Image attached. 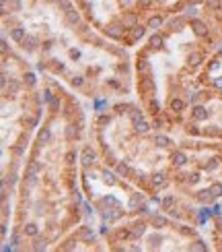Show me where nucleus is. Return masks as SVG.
<instances>
[{
	"instance_id": "f257e3e1",
	"label": "nucleus",
	"mask_w": 222,
	"mask_h": 252,
	"mask_svg": "<svg viewBox=\"0 0 222 252\" xmlns=\"http://www.w3.org/2000/svg\"><path fill=\"white\" fill-rule=\"evenodd\" d=\"M192 29H194V33L199 35V37H204V35L208 33L206 23H204V21H199V19H194V21H192Z\"/></svg>"
},
{
	"instance_id": "f03ea898",
	"label": "nucleus",
	"mask_w": 222,
	"mask_h": 252,
	"mask_svg": "<svg viewBox=\"0 0 222 252\" xmlns=\"http://www.w3.org/2000/svg\"><path fill=\"white\" fill-rule=\"evenodd\" d=\"M80 161H82V165H84V167H91V165L95 163V151L91 149V147H87V149L82 151Z\"/></svg>"
},
{
	"instance_id": "7ed1b4c3",
	"label": "nucleus",
	"mask_w": 222,
	"mask_h": 252,
	"mask_svg": "<svg viewBox=\"0 0 222 252\" xmlns=\"http://www.w3.org/2000/svg\"><path fill=\"white\" fill-rule=\"evenodd\" d=\"M142 203H144V196L142 194H134L130 198V203H128V209H130V211H140Z\"/></svg>"
},
{
	"instance_id": "20e7f679",
	"label": "nucleus",
	"mask_w": 222,
	"mask_h": 252,
	"mask_svg": "<svg viewBox=\"0 0 222 252\" xmlns=\"http://www.w3.org/2000/svg\"><path fill=\"white\" fill-rule=\"evenodd\" d=\"M107 35L109 37H122L123 35V25H120V23H111L109 27H107Z\"/></svg>"
},
{
	"instance_id": "39448f33",
	"label": "nucleus",
	"mask_w": 222,
	"mask_h": 252,
	"mask_svg": "<svg viewBox=\"0 0 222 252\" xmlns=\"http://www.w3.org/2000/svg\"><path fill=\"white\" fill-rule=\"evenodd\" d=\"M171 159H173V165L181 167V165H185V163H187V155H185L183 151H175V153L171 155Z\"/></svg>"
},
{
	"instance_id": "423d86ee",
	"label": "nucleus",
	"mask_w": 222,
	"mask_h": 252,
	"mask_svg": "<svg viewBox=\"0 0 222 252\" xmlns=\"http://www.w3.org/2000/svg\"><path fill=\"white\" fill-rule=\"evenodd\" d=\"M78 240H80V242H93V240H95V232H93L91 227H82L80 234H78Z\"/></svg>"
},
{
	"instance_id": "0eeeda50",
	"label": "nucleus",
	"mask_w": 222,
	"mask_h": 252,
	"mask_svg": "<svg viewBox=\"0 0 222 252\" xmlns=\"http://www.w3.org/2000/svg\"><path fill=\"white\" fill-rule=\"evenodd\" d=\"M66 23H68V25H76V23H80V15H78L74 8L66 10Z\"/></svg>"
},
{
	"instance_id": "6e6552de",
	"label": "nucleus",
	"mask_w": 222,
	"mask_h": 252,
	"mask_svg": "<svg viewBox=\"0 0 222 252\" xmlns=\"http://www.w3.org/2000/svg\"><path fill=\"white\" fill-rule=\"evenodd\" d=\"M154 89V81L150 79V77H144L142 81H140V91L142 93H150Z\"/></svg>"
},
{
	"instance_id": "1a4fd4ad",
	"label": "nucleus",
	"mask_w": 222,
	"mask_h": 252,
	"mask_svg": "<svg viewBox=\"0 0 222 252\" xmlns=\"http://www.w3.org/2000/svg\"><path fill=\"white\" fill-rule=\"evenodd\" d=\"M192 112H194V118H196V120H206V118H208V110H206L204 106H196Z\"/></svg>"
},
{
	"instance_id": "9d476101",
	"label": "nucleus",
	"mask_w": 222,
	"mask_h": 252,
	"mask_svg": "<svg viewBox=\"0 0 222 252\" xmlns=\"http://www.w3.org/2000/svg\"><path fill=\"white\" fill-rule=\"evenodd\" d=\"M10 37H13V41H23L25 39V29L23 27H15L13 31H10Z\"/></svg>"
},
{
	"instance_id": "9b49d317",
	"label": "nucleus",
	"mask_w": 222,
	"mask_h": 252,
	"mask_svg": "<svg viewBox=\"0 0 222 252\" xmlns=\"http://www.w3.org/2000/svg\"><path fill=\"white\" fill-rule=\"evenodd\" d=\"M39 170H41V165H39V161H29V167H27V176H37L39 174Z\"/></svg>"
},
{
	"instance_id": "f8f14e48",
	"label": "nucleus",
	"mask_w": 222,
	"mask_h": 252,
	"mask_svg": "<svg viewBox=\"0 0 222 252\" xmlns=\"http://www.w3.org/2000/svg\"><path fill=\"white\" fill-rule=\"evenodd\" d=\"M138 70L144 72V77L150 75V64H148V60H146V58H140V60H138Z\"/></svg>"
},
{
	"instance_id": "ddd939ff",
	"label": "nucleus",
	"mask_w": 222,
	"mask_h": 252,
	"mask_svg": "<svg viewBox=\"0 0 222 252\" xmlns=\"http://www.w3.org/2000/svg\"><path fill=\"white\" fill-rule=\"evenodd\" d=\"M144 232H146V225L144 223H134L132 238H140V236H144Z\"/></svg>"
},
{
	"instance_id": "4468645a",
	"label": "nucleus",
	"mask_w": 222,
	"mask_h": 252,
	"mask_svg": "<svg viewBox=\"0 0 222 252\" xmlns=\"http://www.w3.org/2000/svg\"><path fill=\"white\" fill-rule=\"evenodd\" d=\"M49 141H51V130L49 128H44V130L39 132V143L41 145H48Z\"/></svg>"
},
{
	"instance_id": "2eb2a0df",
	"label": "nucleus",
	"mask_w": 222,
	"mask_h": 252,
	"mask_svg": "<svg viewBox=\"0 0 222 252\" xmlns=\"http://www.w3.org/2000/svg\"><path fill=\"white\" fill-rule=\"evenodd\" d=\"M6 89H8V95H17L19 93V81L10 79V83H6Z\"/></svg>"
},
{
	"instance_id": "dca6fc26",
	"label": "nucleus",
	"mask_w": 222,
	"mask_h": 252,
	"mask_svg": "<svg viewBox=\"0 0 222 252\" xmlns=\"http://www.w3.org/2000/svg\"><path fill=\"white\" fill-rule=\"evenodd\" d=\"M23 44H25L27 50H35V48H37V37H35V35H29V37L23 39Z\"/></svg>"
},
{
	"instance_id": "f3484780",
	"label": "nucleus",
	"mask_w": 222,
	"mask_h": 252,
	"mask_svg": "<svg viewBox=\"0 0 222 252\" xmlns=\"http://www.w3.org/2000/svg\"><path fill=\"white\" fill-rule=\"evenodd\" d=\"M165 184H167V180H165V174H154V176H152V186L161 188V186H165Z\"/></svg>"
},
{
	"instance_id": "a211bd4d",
	"label": "nucleus",
	"mask_w": 222,
	"mask_h": 252,
	"mask_svg": "<svg viewBox=\"0 0 222 252\" xmlns=\"http://www.w3.org/2000/svg\"><path fill=\"white\" fill-rule=\"evenodd\" d=\"M134 128H136V132H148L150 130V126H148V122H144V120H140V122H134Z\"/></svg>"
},
{
	"instance_id": "6ab92c4d",
	"label": "nucleus",
	"mask_w": 222,
	"mask_h": 252,
	"mask_svg": "<svg viewBox=\"0 0 222 252\" xmlns=\"http://www.w3.org/2000/svg\"><path fill=\"white\" fill-rule=\"evenodd\" d=\"M212 198H216L212 194V190H202V192H199V201H202V203H212Z\"/></svg>"
},
{
	"instance_id": "aec40b11",
	"label": "nucleus",
	"mask_w": 222,
	"mask_h": 252,
	"mask_svg": "<svg viewBox=\"0 0 222 252\" xmlns=\"http://www.w3.org/2000/svg\"><path fill=\"white\" fill-rule=\"evenodd\" d=\"M23 232H25V236H37L39 229H37V225H35V223H27V225L23 227Z\"/></svg>"
},
{
	"instance_id": "412c9836",
	"label": "nucleus",
	"mask_w": 222,
	"mask_h": 252,
	"mask_svg": "<svg viewBox=\"0 0 222 252\" xmlns=\"http://www.w3.org/2000/svg\"><path fill=\"white\" fill-rule=\"evenodd\" d=\"M144 33H146V29H144V27H134V31H132V41H138Z\"/></svg>"
},
{
	"instance_id": "4be33fe9",
	"label": "nucleus",
	"mask_w": 222,
	"mask_h": 252,
	"mask_svg": "<svg viewBox=\"0 0 222 252\" xmlns=\"http://www.w3.org/2000/svg\"><path fill=\"white\" fill-rule=\"evenodd\" d=\"M154 143H156L158 147H169V145H171V141H169V139H167V136H165V134H156V139H154Z\"/></svg>"
},
{
	"instance_id": "5701e85b",
	"label": "nucleus",
	"mask_w": 222,
	"mask_h": 252,
	"mask_svg": "<svg viewBox=\"0 0 222 252\" xmlns=\"http://www.w3.org/2000/svg\"><path fill=\"white\" fill-rule=\"evenodd\" d=\"M78 136V132H76V126H66V139H70V141H74Z\"/></svg>"
},
{
	"instance_id": "b1692460",
	"label": "nucleus",
	"mask_w": 222,
	"mask_h": 252,
	"mask_svg": "<svg viewBox=\"0 0 222 252\" xmlns=\"http://www.w3.org/2000/svg\"><path fill=\"white\" fill-rule=\"evenodd\" d=\"M183 108H185L183 99H173V101H171V110H173V112H181Z\"/></svg>"
},
{
	"instance_id": "393cba45",
	"label": "nucleus",
	"mask_w": 222,
	"mask_h": 252,
	"mask_svg": "<svg viewBox=\"0 0 222 252\" xmlns=\"http://www.w3.org/2000/svg\"><path fill=\"white\" fill-rule=\"evenodd\" d=\"M150 48H154V50L156 48H163V37L161 35H152L150 37Z\"/></svg>"
},
{
	"instance_id": "a878e982",
	"label": "nucleus",
	"mask_w": 222,
	"mask_h": 252,
	"mask_svg": "<svg viewBox=\"0 0 222 252\" xmlns=\"http://www.w3.org/2000/svg\"><path fill=\"white\" fill-rule=\"evenodd\" d=\"M183 25H185V21H183V19H171V27H173L175 31H181Z\"/></svg>"
},
{
	"instance_id": "bb28decb",
	"label": "nucleus",
	"mask_w": 222,
	"mask_h": 252,
	"mask_svg": "<svg viewBox=\"0 0 222 252\" xmlns=\"http://www.w3.org/2000/svg\"><path fill=\"white\" fill-rule=\"evenodd\" d=\"M210 190H212V194L218 198V196H222V184L220 182H214L212 186H210Z\"/></svg>"
},
{
	"instance_id": "cd10ccee",
	"label": "nucleus",
	"mask_w": 222,
	"mask_h": 252,
	"mask_svg": "<svg viewBox=\"0 0 222 252\" xmlns=\"http://www.w3.org/2000/svg\"><path fill=\"white\" fill-rule=\"evenodd\" d=\"M130 116H132V120H134V122H140V120H144V118H142V112H140L138 108H132Z\"/></svg>"
},
{
	"instance_id": "c85d7f7f",
	"label": "nucleus",
	"mask_w": 222,
	"mask_h": 252,
	"mask_svg": "<svg viewBox=\"0 0 222 252\" xmlns=\"http://www.w3.org/2000/svg\"><path fill=\"white\" fill-rule=\"evenodd\" d=\"M103 180L107 182V184H115V176H113L111 172H107V170H105V172H103Z\"/></svg>"
},
{
	"instance_id": "c756f323",
	"label": "nucleus",
	"mask_w": 222,
	"mask_h": 252,
	"mask_svg": "<svg viewBox=\"0 0 222 252\" xmlns=\"http://www.w3.org/2000/svg\"><path fill=\"white\" fill-rule=\"evenodd\" d=\"M161 23H163V21L158 19V17H152L150 21H148V27H150V29H156V27H161Z\"/></svg>"
},
{
	"instance_id": "7c9ffc66",
	"label": "nucleus",
	"mask_w": 222,
	"mask_h": 252,
	"mask_svg": "<svg viewBox=\"0 0 222 252\" xmlns=\"http://www.w3.org/2000/svg\"><path fill=\"white\" fill-rule=\"evenodd\" d=\"M46 248H48V242H46V240H37V242L33 244V250H37V252H39V250H46Z\"/></svg>"
},
{
	"instance_id": "2f4dec72",
	"label": "nucleus",
	"mask_w": 222,
	"mask_h": 252,
	"mask_svg": "<svg viewBox=\"0 0 222 252\" xmlns=\"http://www.w3.org/2000/svg\"><path fill=\"white\" fill-rule=\"evenodd\" d=\"M152 223H154L156 227H165V225H167L169 221H167L165 217H154V219H152Z\"/></svg>"
},
{
	"instance_id": "473e14b6",
	"label": "nucleus",
	"mask_w": 222,
	"mask_h": 252,
	"mask_svg": "<svg viewBox=\"0 0 222 252\" xmlns=\"http://www.w3.org/2000/svg\"><path fill=\"white\" fill-rule=\"evenodd\" d=\"M58 6H60L62 10H64V13L72 8V6H70V0H58Z\"/></svg>"
},
{
	"instance_id": "72a5a7b5",
	"label": "nucleus",
	"mask_w": 222,
	"mask_h": 252,
	"mask_svg": "<svg viewBox=\"0 0 222 252\" xmlns=\"http://www.w3.org/2000/svg\"><path fill=\"white\" fill-rule=\"evenodd\" d=\"M220 2H222V0H206V6L214 10V8H218V6H220Z\"/></svg>"
},
{
	"instance_id": "f704fd0d",
	"label": "nucleus",
	"mask_w": 222,
	"mask_h": 252,
	"mask_svg": "<svg viewBox=\"0 0 222 252\" xmlns=\"http://www.w3.org/2000/svg\"><path fill=\"white\" fill-rule=\"evenodd\" d=\"M35 81H37L35 75H31V72H29V75H25V83H27L29 87H33V85H35Z\"/></svg>"
},
{
	"instance_id": "c9c22d12",
	"label": "nucleus",
	"mask_w": 222,
	"mask_h": 252,
	"mask_svg": "<svg viewBox=\"0 0 222 252\" xmlns=\"http://www.w3.org/2000/svg\"><path fill=\"white\" fill-rule=\"evenodd\" d=\"M21 0H10V10H21Z\"/></svg>"
},
{
	"instance_id": "e433bc0d",
	"label": "nucleus",
	"mask_w": 222,
	"mask_h": 252,
	"mask_svg": "<svg viewBox=\"0 0 222 252\" xmlns=\"http://www.w3.org/2000/svg\"><path fill=\"white\" fill-rule=\"evenodd\" d=\"M51 99H54V95H51V91H49V89H46V91H44V101H46V103H51Z\"/></svg>"
},
{
	"instance_id": "4c0bfd02",
	"label": "nucleus",
	"mask_w": 222,
	"mask_h": 252,
	"mask_svg": "<svg viewBox=\"0 0 222 252\" xmlns=\"http://www.w3.org/2000/svg\"><path fill=\"white\" fill-rule=\"evenodd\" d=\"M192 248H194V250H206L208 246H206L204 242H199V240H197V242H194V244H192Z\"/></svg>"
},
{
	"instance_id": "58836bf2",
	"label": "nucleus",
	"mask_w": 222,
	"mask_h": 252,
	"mask_svg": "<svg viewBox=\"0 0 222 252\" xmlns=\"http://www.w3.org/2000/svg\"><path fill=\"white\" fill-rule=\"evenodd\" d=\"M136 2H138L140 8H148V6L152 4V0H136Z\"/></svg>"
},
{
	"instance_id": "ea45409f",
	"label": "nucleus",
	"mask_w": 222,
	"mask_h": 252,
	"mask_svg": "<svg viewBox=\"0 0 222 252\" xmlns=\"http://www.w3.org/2000/svg\"><path fill=\"white\" fill-rule=\"evenodd\" d=\"M6 184H8L10 188H13V186L17 184V174H10V176H8V180H6Z\"/></svg>"
},
{
	"instance_id": "a19ab883",
	"label": "nucleus",
	"mask_w": 222,
	"mask_h": 252,
	"mask_svg": "<svg viewBox=\"0 0 222 252\" xmlns=\"http://www.w3.org/2000/svg\"><path fill=\"white\" fill-rule=\"evenodd\" d=\"M218 167V159H210V163H206V170H216Z\"/></svg>"
},
{
	"instance_id": "79ce46f5",
	"label": "nucleus",
	"mask_w": 222,
	"mask_h": 252,
	"mask_svg": "<svg viewBox=\"0 0 222 252\" xmlns=\"http://www.w3.org/2000/svg\"><path fill=\"white\" fill-rule=\"evenodd\" d=\"M163 207H165V209H171V207H173V196H167L165 201H163Z\"/></svg>"
},
{
	"instance_id": "37998d69",
	"label": "nucleus",
	"mask_w": 222,
	"mask_h": 252,
	"mask_svg": "<svg viewBox=\"0 0 222 252\" xmlns=\"http://www.w3.org/2000/svg\"><path fill=\"white\" fill-rule=\"evenodd\" d=\"M199 60H202V56H199V54H192V56H189V62H192V64H199Z\"/></svg>"
},
{
	"instance_id": "c03bdc74",
	"label": "nucleus",
	"mask_w": 222,
	"mask_h": 252,
	"mask_svg": "<svg viewBox=\"0 0 222 252\" xmlns=\"http://www.w3.org/2000/svg\"><path fill=\"white\" fill-rule=\"evenodd\" d=\"M49 106H51V110H54V112H58V110H60V99H56V97H54V99H51Z\"/></svg>"
},
{
	"instance_id": "a18cd8bd",
	"label": "nucleus",
	"mask_w": 222,
	"mask_h": 252,
	"mask_svg": "<svg viewBox=\"0 0 222 252\" xmlns=\"http://www.w3.org/2000/svg\"><path fill=\"white\" fill-rule=\"evenodd\" d=\"M150 110H152V114H158V110H161V108H158V101L156 99L150 101Z\"/></svg>"
},
{
	"instance_id": "49530a36",
	"label": "nucleus",
	"mask_w": 222,
	"mask_h": 252,
	"mask_svg": "<svg viewBox=\"0 0 222 252\" xmlns=\"http://www.w3.org/2000/svg\"><path fill=\"white\" fill-rule=\"evenodd\" d=\"M74 159H76V153H74V151L66 153V161H68V163H74Z\"/></svg>"
},
{
	"instance_id": "de8ad7c7",
	"label": "nucleus",
	"mask_w": 222,
	"mask_h": 252,
	"mask_svg": "<svg viewBox=\"0 0 222 252\" xmlns=\"http://www.w3.org/2000/svg\"><path fill=\"white\" fill-rule=\"evenodd\" d=\"M118 172H120V174H128L130 170H128V165H125V163H120V167H118Z\"/></svg>"
},
{
	"instance_id": "09e8293b",
	"label": "nucleus",
	"mask_w": 222,
	"mask_h": 252,
	"mask_svg": "<svg viewBox=\"0 0 222 252\" xmlns=\"http://www.w3.org/2000/svg\"><path fill=\"white\" fill-rule=\"evenodd\" d=\"M196 15H197V10H196V8H194V4H192V6L187 8V17H196Z\"/></svg>"
},
{
	"instance_id": "8fccbe9b",
	"label": "nucleus",
	"mask_w": 222,
	"mask_h": 252,
	"mask_svg": "<svg viewBox=\"0 0 222 252\" xmlns=\"http://www.w3.org/2000/svg\"><path fill=\"white\" fill-rule=\"evenodd\" d=\"M109 120H111L109 116H99V124H107Z\"/></svg>"
},
{
	"instance_id": "3c124183",
	"label": "nucleus",
	"mask_w": 222,
	"mask_h": 252,
	"mask_svg": "<svg viewBox=\"0 0 222 252\" xmlns=\"http://www.w3.org/2000/svg\"><path fill=\"white\" fill-rule=\"evenodd\" d=\"M199 180V176L197 174H192V176H189V182H197Z\"/></svg>"
},
{
	"instance_id": "603ef678",
	"label": "nucleus",
	"mask_w": 222,
	"mask_h": 252,
	"mask_svg": "<svg viewBox=\"0 0 222 252\" xmlns=\"http://www.w3.org/2000/svg\"><path fill=\"white\" fill-rule=\"evenodd\" d=\"M156 242H161V238H156V236H152V238H150V244H152V246H156Z\"/></svg>"
},
{
	"instance_id": "864d4df0",
	"label": "nucleus",
	"mask_w": 222,
	"mask_h": 252,
	"mask_svg": "<svg viewBox=\"0 0 222 252\" xmlns=\"http://www.w3.org/2000/svg\"><path fill=\"white\" fill-rule=\"evenodd\" d=\"M214 85H216V87H222V77H218V79L214 81Z\"/></svg>"
},
{
	"instance_id": "5fc2aeb1",
	"label": "nucleus",
	"mask_w": 222,
	"mask_h": 252,
	"mask_svg": "<svg viewBox=\"0 0 222 252\" xmlns=\"http://www.w3.org/2000/svg\"><path fill=\"white\" fill-rule=\"evenodd\" d=\"M72 83H74V85H82V79H80V77H76V79H74Z\"/></svg>"
},
{
	"instance_id": "6e6d98bb",
	"label": "nucleus",
	"mask_w": 222,
	"mask_h": 252,
	"mask_svg": "<svg viewBox=\"0 0 222 252\" xmlns=\"http://www.w3.org/2000/svg\"><path fill=\"white\" fill-rule=\"evenodd\" d=\"M0 46H2V52H6V50H8V44H6V39H2V44H0Z\"/></svg>"
},
{
	"instance_id": "4d7b16f0",
	"label": "nucleus",
	"mask_w": 222,
	"mask_h": 252,
	"mask_svg": "<svg viewBox=\"0 0 222 252\" xmlns=\"http://www.w3.org/2000/svg\"><path fill=\"white\" fill-rule=\"evenodd\" d=\"M187 2H189V4H199L202 0H187Z\"/></svg>"
},
{
	"instance_id": "13d9d810",
	"label": "nucleus",
	"mask_w": 222,
	"mask_h": 252,
	"mask_svg": "<svg viewBox=\"0 0 222 252\" xmlns=\"http://www.w3.org/2000/svg\"><path fill=\"white\" fill-rule=\"evenodd\" d=\"M120 2H122V4H130V2H132V0H120Z\"/></svg>"
},
{
	"instance_id": "bf43d9fd",
	"label": "nucleus",
	"mask_w": 222,
	"mask_h": 252,
	"mask_svg": "<svg viewBox=\"0 0 222 252\" xmlns=\"http://www.w3.org/2000/svg\"><path fill=\"white\" fill-rule=\"evenodd\" d=\"M48 2H58V0H48Z\"/></svg>"
},
{
	"instance_id": "052dcab7",
	"label": "nucleus",
	"mask_w": 222,
	"mask_h": 252,
	"mask_svg": "<svg viewBox=\"0 0 222 252\" xmlns=\"http://www.w3.org/2000/svg\"><path fill=\"white\" fill-rule=\"evenodd\" d=\"M220 232H222V225H220Z\"/></svg>"
}]
</instances>
